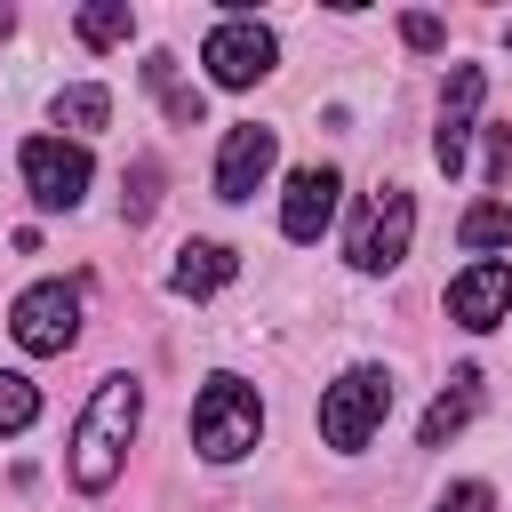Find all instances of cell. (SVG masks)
<instances>
[{"instance_id": "1", "label": "cell", "mask_w": 512, "mask_h": 512, "mask_svg": "<svg viewBox=\"0 0 512 512\" xmlns=\"http://www.w3.org/2000/svg\"><path fill=\"white\" fill-rule=\"evenodd\" d=\"M136 416H144L136 376H104V384H96V400H88V416H80V432H72V480H80L88 496H104V488L120 480Z\"/></svg>"}, {"instance_id": "2", "label": "cell", "mask_w": 512, "mask_h": 512, "mask_svg": "<svg viewBox=\"0 0 512 512\" xmlns=\"http://www.w3.org/2000/svg\"><path fill=\"white\" fill-rule=\"evenodd\" d=\"M256 432H264V400H256V384H240V376H208L200 400H192V448H200L208 464H232V456L256 448Z\"/></svg>"}, {"instance_id": "3", "label": "cell", "mask_w": 512, "mask_h": 512, "mask_svg": "<svg viewBox=\"0 0 512 512\" xmlns=\"http://www.w3.org/2000/svg\"><path fill=\"white\" fill-rule=\"evenodd\" d=\"M384 416H392V376L384 368H344L328 384V400H320V440L344 448V456H360Z\"/></svg>"}, {"instance_id": "4", "label": "cell", "mask_w": 512, "mask_h": 512, "mask_svg": "<svg viewBox=\"0 0 512 512\" xmlns=\"http://www.w3.org/2000/svg\"><path fill=\"white\" fill-rule=\"evenodd\" d=\"M408 232H416V200L400 184H376L368 208H360V232H352V264L360 272H392L408 256Z\"/></svg>"}, {"instance_id": "5", "label": "cell", "mask_w": 512, "mask_h": 512, "mask_svg": "<svg viewBox=\"0 0 512 512\" xmlns=\"http://www.w3.org/2000/svg\"><path fill=\"white\" fill-rule=\"evenodd\" d=\"M8 336L24 344V352H64L72 336H80V288H64V280H40V288H24L16 296V312H8Z\"/></svg>"}, {"instance_id": "6", "label": "cell", "mask_w": 512, "mask_h": 512, "mask_svg": "<svg viewBox=\"0 0 512 512\" xmlns=\"http://www.w3.org/2000/svg\"><path fill=\"white\" fill-rule=\"evenodd\" d=\"M272 32L264 24H248V16H232V24H216L208 32V48H200V64H208V80L216 88H256L264 72H272Z\"/></svg>"}, {"instance_id": "7", "label": "cell", "mask_w": 512, "mask_h": 512, "mask_svg": "<svg viewBox=\"0 0 512 512\" xmlns=\"http://www.w3.org/2000/svg\"><path fill=\"white\" fill-rule=\"evenodd\" d=\"M24 184L40 208H80L88 192V152L64 144V136H24Z\"/></svg>"}, {"instance_id": "8", "label": "cell", "mask_w": 512, "mask_h": 512, "mask_svg": "<svg viewBox=\"0 0 512 512\" xmlns=\"http://www.w3.org/2000/svg\"><path fill=\"white\" fill-rule=\"evenodd\" d=\"M272 152H280V136H272L264 120L224 128V152H216V200H248V192L272 176Z\"/></svg>"}, {"instance_id": "9", "label": "cell", "mask_w": 512, "mask_h": 512, "mask_svg": "<svg viewBox=\"0 0 512 512\" xmlns=\"http://www.w3.org/2000/svg\"><path fill=\"white\" fill-rule=\"evenodd\" d=\"M504 312H512V264L504 256H480L472 272L448 280V320L456 328H496Z\"/></svg>"}, {"instance_id": "10", "label": "cell", "mask_w": 512, "mask_h": 512, "mask_svg": "<svg viewBox=\"0 0 512 512\" xmlns=\"http://www.w3.org/2000/svg\"><path fill=\"white\" fill-rule=\"evenodd\" d=\"M480 88H488V80H480V64H456V72H448V96H440V136H432V160H440L448 176L464 168V136H472Z\"/></svg>"}, {"instance_id": "11", "label": "cell", "mask_w": 512, "mask_h": 512, "mask_svg": "<svg viewBox=\"0 0 512 512\" xmlns=\"http://www.w3.org/2000/svg\"><path fill=\"white\" fill-rule=\"evenodd\" d=\"M336 168H296L288 176V200H280V232L288 240H320L328 232V216H336Z\"/></svg>"}, {"instance_id": "12", "label": "cell", "mask_w": 512, "mask_h": 512, "mask_svg": "<svg viewBox=\"0 0 512 512\" xmlns=\"http://www.w3.org/2000/svg\"><path fill=\"white\" fill-rule=\"evenodd\" d=\"M232 272H240V256H232L224 240H184L176 264H168V288H176V296H216Z\"/></svg>"}, {"instance_id": "13", "label": "cell", "mask_w": 512, "mask_h": 512, "mask_svg": "<svg viewBox=\"0 0 512 512\" xmlns=\"http://www.w3.org/2000/svg\"><path fill=\"white\" fill-rule=\"evenodd\" d=\"M472 400H480V368H456V376H448V392L432 400V416H424V432H416V440H424V448H448V440L464 432Z\"/></svg>"}, {"instance_id": "14", "label": "cell", "mask_w": 512, "mask_h": 512, "mask_svg": "<svg viewBox=\"0 0 512 512\" xmlns=\"http://www.w3.org/2000/svg\"><path fill=\"white\" fill-rule=\"evenodd\" d=\"M144 88L168 104V120H176V128H200V88H184V80H176V56H168V48H152V56H144Z\"/></svg>"}, {"instance_id": "15", "label": "cell", "mask_w": 512, "mask_h": 512, "mask_svg": "<svg viewBox=\"0 0 512 512\" xmlns=\"http://www.w3.org/2000/svg\"><path fill=\"white\" fill-rule=\"evenodd\" d=\"M456 240H464V248H512V200H480V208H464Z\"/></svg>"}, {"instance_id": "16", "label": "cell", "mask_w": 512, "mask_h": 512, "mask_svg": "<svg viewBox=\"0 0 512 512\" xmlns=\"http://www.w3.org/2000/svg\"><path fill=\"white\" fill-rule=\"evenodd\" d=\"M88 48H120L128 32H136V8L128 0H104V8H80V24H72Z\"/></svg>"}, {"instance_id": "17", "label": "cell", "mask_w": 512, "mask_h": 512, "mask_svg": "<svg viewBox=\"0 0 512 512\" xmlns=\"http://www.w3.org/2000/svg\"><path fill=\"white\" fill-rule=\"evenodd\" d=\"M56 120H64L72 136H88V128H104V120H112V96H104L96 80H80V88H64V96H56Z\"/></svg>"}, {"instance_id": "18", "label": "cell", "mask_w": 512, "mask_h": 512, "mask_svg": "<svg viewBox=\"0 0 512 512\" xmlns=\"http://www.w3.org/2000/svg\"><path fill=\"white\" fill-rule=\"evenodd\" d=\"M32 416H40V392H32L24 376H8V368H0V432H24Z\"/></svg>"}, {"instance_id": "19", "label": "cell", "mask_w": 512, "mask_h": 512, "mask_svg": "<svg viewBox=\"0 0 512 512\" xmlns=\"http://www.w3.org/2000/svg\"><path fill=\"white\" fill-rule=\"evenodd\" d=\"M160 208V160H136V192H128V224H144Z\"/></svg>"}, {"instance_id": "20", "label": "cell", "mask_w": 512, "mask_h": 512, "mask_svg": "<svg viewBox=\"0 0 512 512\" xmlns=\"http://www.w3.org/2000/svg\"><path fill=\"white\" fill-rule=\"evenodd\" d=\"M440 512H496V496H488V480H456L440 496Z\"/></svg>"}, {"instance_id": "21", "label": "cell", "mask_w": 512, "mask_h": 512, "mask_svg": "<svg viewBox=\"0 0 512 512\" xmlns=\"http://www.w3.org/2000/svg\"><path fill=\"white\" fill-rule=\"evenodd\" d=\"M400 40H408V48H440V40H448V24L416 8V16H400Z\"/></svg>"}, {"instance_id": "22", "label": "cell", "mask_w": 512, "mask_h": 512, "mask_svg": "<svg viewBox=\"0 0 512 512\" xmlns=\"http://www.w3.org/2000/svg\"><path fill=\"white\" fill-rule=\"evenodd\" d=\"M488 184H512V128H488Z\"/></svg>"}, {"instance_id": "23", "label": "cell", "mask_w": 512, "mask_h": 512, "mask_svg": "<svg viewBox=\"0 0 512 512\" xmlns=\"http://www.w3.org/2000/svg\"><path fill=\"white\" fill-rule=\"evenodd\" d=\"M8 32H16V16H8V8H0V40H8Z\"/></svg>"}]
</instances>
